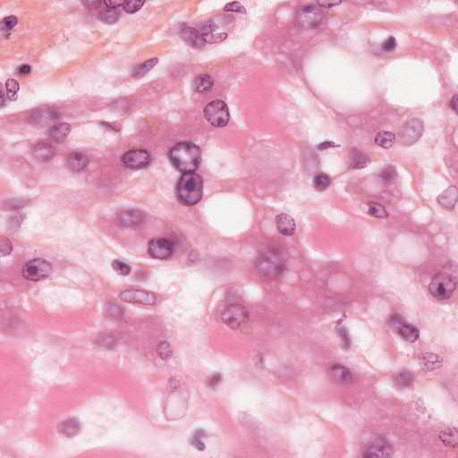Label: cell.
<instances>
[{"mask_svg": "<svg viewBox=\"0 0 458 458\" xmlns=\"http://www.w3.org/2000/svg\"><path fill=\"white\" fill-rule=\"evenodd\" d=\"M20 89V84L15 79H8L5 82V92H6V96L8 99L14 102L16 101L17 96H18V92Z\"/></svg>", "mask_w": 458, "mask_h": 458, "instance_id": "cell-34", "label": "cell"}, {"mask_svg": "<svg viewBox=\"0 0 458 458\" xmlns=\"http://www.w3.org/2000/svg\"><path fill=\"white\" fill-rule=\"evenodd\" d=\"M119 298L126 303L143 305H153L156 303V297L153 293L138 289L123 291L119 295Z\"/></svg>", "mask_w": 458, "mask_h": 458, "instance_id": "cell-13", "label": "cell"}, {"mask_svg": "<svg viewBox=\"0 0 458 458\" xmlns=\"http://www.w3.org/2000/svg\"><path fill=\"white\" fill-rule=\"evenodd\" d=\"M439 438L445 445L449 447L458 446V432L456 429H448L440 433Z\"/></svg>", "mask_w": 458, "mask_h": 458, "instance_id": "cell-31", "label": "cell"}, {"mask_svg": "<svg viewBox=\"0 0 458 458\" xmlns=\"http://www.w3.org/2000/svg\"><path fill=\"white\" fill-rule=\"evenodd\" d=\"M119 18H120L119 12L116 9H110V8L102 10L99 15V19L107 25L116 24L119 20Z\"/></svg>", "mask_w": 458, "mask_h": 458, "instance_id": "cell-30", "label": "cell"}, {"mask_svg": "<svg viewBox=\"0 0 458 458\" xmlns=\"http://www.w3.org/2000/svg\"><path fill=\"white\" fill-rule=\"evenodd\" d=\"M285 258L279 250H264L258 255L256 260V269L259 274L268 278L275 279L285 270Z\"/></svg>", "mask_w": 458, "mask_h": 458, "instance_id": "cell-3", "label": "cell"}, {"mask_svg": "<svg viewBox=\"0 0 458 458\" xmlns=\"http://www.w3.org/2000/svg\"><path fill=\"white\" fill-rule=\"evenodd\" d=\"M389 323L390 326L397 331V334L401 336L404 340L409 343H414L419 339L420 331L417 328L411 323L407 322L399 314L393 315Z\"/></svg>", "mask_w": 458, "mask_h": 458, "instance_id": "cell-10", "label": "cell"}, {"mask_svg": "<svg viewBox=\"0 0 458 458\" xmlns=\"http://www.w3.org/2000/svg\"><path fill=\"white\" fill-rule=\"evenodd\" d=\"M393 448L384 438H376L367 446L363 451L364 458H389L392 457Z\"/></svg>", "mask_w": 458, "mask_h": 458, "instance_id": "cell-14", "label": "cell"}, {"mask_svg": "<svg viewBox=\"0 0 458 458\" xmlns=\"http://www.w3.org/2000/svg\"><path fill=\"white\" fill-rule=\"evenodd\" d=\"M221 379H222V376H221V374H219V373H216V374L212 375V376L209 378V382H208L209 387H215V386H217L219 382H221Z\"/></svg>", "mask_w": 458, "mask_h": 458, "instance_id": "cell-46", "label": "cell"}, {"mask_svg": "<svg viewBox=\"0 0 458 458\" xmlns=\"http://www.w3.org/2000/svg\"><path fill=\"white\" fill-rule=\"evenodd\" d=\"M397 46V41L396 38L393 37V36H390L389 38H387V40H385L382 42V51H393L394 50H396Z\"/></svg>", "mask_w": 458, "mask_h": 458, "instance_id": "cell-42", "label": "cell"}, {"mask_svg": "<svg viewBox=\"0 0 458 458\" xmlns=\"http://www.w3.org/2000/svg\"><path fill=\"white\" fill-rule=\"evenodd\" d=\"M204 194V181L198 174L184 173L179 179L177 195L181 204L193 206L200 203Z\"/></svg>", "mask_w": 458, "mask_h": 458, "instance_id": "cell-2", "label": "cell"}, {"mask_svg": "<svg viewBox=\"0 0 458 458\" xmlns=\"http://www.w3.org/2000/svg\"><path fill=\"white\" fill-rule=\"evenodd\" d=\"M371 158L359 149H352L349 153V164L353 169H361L371 164Z\"/></svg>", "mask_w": 458, "mask_h": 458, "instance_id": "cell-19", "label": "cell"}, {"mask_svg": "<svg viewBox=\"0 0 458 458\" xmlns=\"http://www.w3.org/2000/svg\"><path fill=\"white\" fill-rule=\"evenodd\" d=\"M158 63V59L157 57H154V58H152L150 60L143 62L142 64H140V65H138V66L134 67V69L132 71V76L136 78V79L142 78L145 75H147L148 73L151 71Z\"/></svg>", "mask_w": 458, "mask_h": 458, "instance_id": "cell-28", "label": "cell"}, {"mask_svg": "<svg viewBox=\"0 0 458 458\" xmlns=\"http://www.w3.org/2000/svg\"><path fill=\"white\" fill-rule=\"evenodd\" d=\"M70 132L71 126L66 123H61L51 127L48 131V135L52 141L56 143H62L66 140Z\"/></svg>", "mask_w": 458, "mask_h": 458, "instance_id": "cell-21", "label": "cell"}, {"mask_svg": "<svg viewBox=\"0 0 458 458\" xmlns=\"http://www.w3.org/2000/svg\"><path fill=\"white\" fill-rule=\"evenodd\" d=\"M221 319L227 326L237 330L243 326L249 319V311L245 306L241 305H231L222 311Z\"/></svg>", "mask_w": 458, "mask_h": 458, "instance_id": "cell-7", "label": "cell"}, {"mask_svg": "<svg viewBox=\"0 0 458 458\" xmlns=\"http://www.w3.org/2000/svg\"><path fill=\"white\" fill-rule=\"evenodd\" d=\"M52 266L44 259H34L30 260L24 266L23 275L30 281H40L45 280L51 275Z\"/></svg>", "mask_w": 458, "mask_h": 458, "instance_id": "cell-8", "label": "cell"}, {"mask_svg": "<svg viewBox=\"0 0 458 458\" xmlns=\"http://www.w3.org/2000/svg\"><path fill=\"white\" fill-rule=\"evenodd\" d=\"M317 4L320 5V7H326V8H331L334 7L336 5L342 4V1H319Z\"/></svg>", "mask_w": 458, "mask_h": 458, "instance_id": "cell-45", "label": "cell"}, {"mask_svg": "<svg viewBox=\"0 0 458 458\" xmlns=\"http://www.w3.org/2000/svg\"><path fill=\"white\" fill-rule=\"evenodd\" d=\"M112 267L119 275L127 276L131 272V267L120 260H114L112 262Z\"/></svg>", "mask_w": 458, "mask_h": 458, "instance_id": "cell-40", "label": "cell"}, {"mask_svg": "<svg viewBox=\"0 0 458 458\" xmlns=\"http://www.w3.org/2000/svg\"><path fill=\"white\" fill-rule=\"evenodd\" d=\"M413 382V376L412 373L408 371H401L396 374L394 378V383L399 388H406L412 385Z\"/></svg>", "mask_w": 458, "mask_h": 458, "instance_id": "cell-29", "label": "cell"}, {"mask_svg": "<svg viewBox=\"0 0 458 458\" xmlns=\"http://www.w3.org/2000/svg\"><path fill=\"white\" fill-rule=\"evenodd\" d=\"M213 87V79L209 75H201L195 78L194 89L200 93H207Z\"/></svg>", "mask_w": 458, "mask_h": 458, "instance_id": "cell-26", "label": "cell"}, {"mask_svg": "<svg viewBox=\"0 0 458 458\" xmlns=\"http://www.w3.org/2000/svg\"><path fill=\"white\" fill-rule=\"evenodd\" d=\"M157 350L158 356L163 360H168L172 356V348L168 342L163 341L159 343Z\"/></svg>", "mask_w": 458, "mask_h": 458, "instance_id": "cell-39", "label": "cell"}, {"mask_svg": "<svg viewBox=\"0 0 458 458\" xmlns=\"http://www.w3.org/2000/svg\"><path fill=\"white\" fill-rule=\"evenodd\" d=\"M331 183V177L325 173H318L313 178V185L318 191H325Z\"/></svg>", "mask_w": 458, "mask_h": 458, "instance_id": "cell-33", "label": "cell"}, {"mask_svg": "<svg viewBox=\"0 0 458 458\" xmlns=\"http://www.w3.org/2000/svg\"><path fill=\"white\" fill-rule=\"evenodd\" d=\"M32 122L36 125H48L58 119V114L51 109H39L31 116Z\"/></svg>", "mask_w": 458, "mask_h": 458, "instance_id": "cell-25", "label": "cell"}, {"mask_svg": "<svg viewBox=\"0 0 458 458\" xmlns=\"http://www.w3.org/2000/svg\"><path fill=\"white\" fill-rule=\"evenodd\" d=\"M103 4L106 5L107 8L117 9L118 6L123 5V2H120V1H105V2H103Z\"/></svg>", "mask_w": 458, "mask_h": 458, "instance_id": "cell-49", "label": "cell"}, {"mask_svg": "<svg viewBox=\"0 0 458 458\" xmlns=\"http://www.w3.org/2000/svg\"><path fill=\"white\" fill-rule=\"evenodd\" d=\"M204 116L208 122L215 127H224L229 122L228 105L222 101H213L204 108Z\"/></svg>", "mask_w": 458, "mask_h": 458, "instance_id": "cell-5", "label": "cell"}, {"mask_svg": "<svg viewBox=\"0 0 458 458\" xmlns=\"http://www.w3.org/2000/svg\"><path fill=\"white\" fill-rule=\"evenodd\" d=\"M450 107L453 109L454 111L458 113V95H455L451 101H450Z\"/></svg>", "mask_w": 458, "mask_h": 458, "instance_id": "cell-51", "label": "cell"}, {"mask_svg": "<svg viewBox=\"0 0 458 458\" xmlns=\"http://www.w3.org/2000/svg\"><path fill=\"white\" fill-rule=\"evenodd\" d=\"M397 141L396 135L391 132L382 131L375 136V143L383 149H390Z\"/></svg>", "mask_w": 458, "mask_h": 458, "instance_id": "cell-27", "label": "cell"}, {"mask_svg": "<svg viewBox=\"0 0 458 458\" xmlns=\"http://www.w3.org/2000/svg\"><path fill=\"white\" fill-rule=\"evenodd\" d=\"M226 12H234V13H245V7L239 2H231L227 4L224 7Z\"/></svg>", "mask_w": 458, "mask_h": 458, "instance_id": "cell-43", "label": "cell"}, {"mask_svg": "<svg viewBox=\"0 0 458 458\" xmlns=\"http://www.w3.org/2000/svg\"><path fill=\"white\" fill-rule=\"evenodd\" d=\"M169 159L182 173L194 172L202 161V151L196 144L184 142L177 144L169 152Z\"/></svg>", "mask_w": 458, "mask_h": 458, "instance_id": "cell-1", "label": "cell"}, {"mask_svg": "<svg viewBox=\"0 0 458 458\" xmlns=\"http://www.w3.org/2000/svg\"><path fill=\"white\" fill-rule=\"evenodd\" d=\"M424 125L421 119L413 118L403 126L399 132L400 143L404 145H411L416 143L423 135Z\"/></svg>", "mask_w": 458, "mask_h": 458, "instance_id": "cell-9", "label": "cell"}, {"mask_svg": "<svg viewBox=\"0 0 458 458\" xmlns=\"http://www.w3.org/2000/svg\"><path fill=\"white\" fill-rule=\"evenodd\" d=\"M89 164V158L86 155L81 153H73L67 157V166L75 172H80L86 168Z\"/></svg>", "mask_w": 458, "mask_h": 458, "instance_id": "cell-23", "label": "cell"}, {"mask_svg": "<svg viewBox=\"0 0 458 458\" xmlns=\"http://www.w3.org/2000/svg\"><path fill=\"white\" fill-rule=\"evenodd\" d=\"M458 286L457 279L448 273H438L433 278L429 285V290L433 297L438 300L448 299Z\"/></svg>", "mask_w": 458, "mask_h": 458, "instance_id": "cell-4", "label": "cell"}, {"mask_svg": "<svg viewBox=\"0 0 458 458\" xmlns=\"http://www.w3.org/2000/svg\"><path fill=\"white\" fill-rule=\"evenodd\" d=\"M145 215L138 209L123 210L117 216L118 222L127 228H134L142 224L144 221Z\"/></svg>", "mask_w": 458, "mask_h": 458, "instance_id": "cell-15", "label": "cell"}, {"mask_svg": "<svg viewBox=\"0 0 458 458\" xmlns=\"http://www.w3.org/2000/svg\"><path fill=\"white\" fill-rule=\"evenodd\" d=\"M422 361V366L425 367L427 370H433L441 365L442 361L441 359L433 354H426L423 356V358H421Z\"/></svg>", "mask_w": 458, "mask_h": 458, "instance_id": "cell-32", "label": "cell"}, {"mask_svg": "<svg viewBox=\"0 0 458 458\" xmlns=\"http://www.w3.org/2000/svg\"><path fill=\"white\" fill-rule=\"evenodd\" d=\"M0 243H1V255L6 256L9 254L12 251V244L10 241L5 237H2Z\"/></svg>", "mask_w": 458, "mask_h": 458, "instance_id": "cell-44", "label": "cell"}, {"mask_svg": "<svg viewBox=\"0 0 458 458\" xmlns=\"http://www.w3.org/2000/svg\"><path fill=\"white\" fill-rule=\"evenodd\" d=\"M336 146H337V145L334 143H332V142H325V143H321V144L318 146V148H319L320 150H326V149H329V148L336 147Z\"/></svg>", "mask_w": 458, "mask_h": 458, "instance_id": "cell-50", "label": "cell"}, {"mask_svg": "<svg viewBox=\"0 0 458 458\" xmlns=\"http://www.w3.org/2000/svg\"><path fill=\"white\" fill-rule=\"evenodd\" d=\"M108 311H111V312H109L108 316H114V317H117V316H120L122 314V310H121V307L120 306H117L115 305H112L111 306H108L107 308Z\"/></svg>", "mask_w": 458, "mask_h": 458, "instance_id": "cell-47", "label": "cell"}, {"mask_svg": "<svg viewBox=\"0 0 458 458\" xmlns=\"http://www.w3.org/2000/svg\"><path fill=\"white\" fill-rule=\"evenodd\" d=\"M144 1H125L123 2V9L128 14H134L142 8Z\"/></svg>", "mask_w": 458, "mask_h": 458, "instance_id": "cell-38", "label": "cell"}, {"mask_svg": "<svg viewBox=\"0 0 458 458\" xmlns=\"http://www.w3.org/2000/svg\"><path fill=\"white\" fill-rule=\"evenodd\" d=\"M122 163L130 169L147 168L152 162V156L146 150H131L122 156Z\"/></svg>", "mask_w": 458, "mask_h": 458, "instance_id": "cell-11", "label": "cell"}, {"mask_svg": "<svg viewBox=\"0 0 458 458\" xmlns=\"http://www.w3.org/2000/svg\"><path fill=\"white\" fill-rule=\"evenodd\" d=\"M17 18L16 16H11L5 17L1 23V30L2 31H10L15 26L17 25Z\"/></svg>", "mask_w": 458, "mask_h": 458, "instance_id": "cell-41", "label": "cell"}, {"mask_svg": "<svg viewBox=\"0 0 458 458\" xmlns=\"http://www.w3.org/2000/svg\"><path fill=\"white\" fill-rule=\"evenodd\" d=\"M58 431L67 438H72L80 433L81 423L76 418H69L58 425Z\"/></svg>", "mask_w": 458, "mask_h": 458, "instance_id": "cell-22", "label": "cell"}, {"mask_svg": "<svg viewBox=\"0 0 458 458\" xmlns=\"http://www.w3.org/2000/svg\"><path fill=\"white\" fill-rule=\"evenodd\" d=\"M329 375L331 380L337 384L346 385L352 382L353 374L351 371L342 364H332L329 368Z\"/></svg>", "mask_w": 458, "mask_h": 458, "instance_id": "cell-17", "label": "cell"}, {"mask_svg": "<svg viewBox=\"0 0 458 458\" xmlns=\"http://www.w3.org/2000/svg\"><path fill=\"white\" fill-rule=\"evenodd\" d=\"M368 213L370 214L372 217L378 218V219H386L388 217L387 209H385L382 204H376V203L369 204Z\"/></svg>", "mask_w": 458, "mask_h": 458, "instance_id": "cell-35", "label": "cell"}, {"mask_svg": "<svg viewBox=\"0 0 458 458\" xmlns=\"http://www.w3.org/2000/svg\"><path fill=\"white\" fill-rule=\"evenodd\" d=\"M380 177L385 183H391L397 178V169L391 165L387 166L382 169Z\"/></svg>", "mask_w": 458, "mask_h": 458, "instance_id": "cell-36", "label": "cell"}, {"mask_svg": "<svg viewBox=\"0 0 458 458\" xmlns=\"http://www.w3.org/2000/svg\"><path fill=\"white\" fill-rule=\"evenodd\" d=\"M179 34L183 41L193 48L201 50L205 45L204 37L201 34V32L199 31V30L194 29L192 27L185 26L183 28H181Z\"/></svg>", "mask_w": 458, "mask_h": 458, "instance_id": "cell-16", "label": "cell"}, {"mask_svg": "<svg viewBox=\"0 0 458 458\" xmlns=\"http://www.w3.org/2000/svg\"><path fill=\"white\" fill-rule=\"evenodd\" d=\"M205 433L204 430H198L196 431L193 437L191 438V444L192 446L196 448L199 451H203L205 449V444H204V438Z\"/></svg>", "mask_w": 458, "mask_h": 458, "instance_id": "cell-37", "label": "cell"}, {"mask_svg": "<svg viewBox=\"0 0 458 458\" xmlns=\"http://www.w3.org/2000/svg\"><path fill=\"white\" fill-rule=\"evenodd\" d=\"M323 21L322 11L315 5H305L298 11L296 23L303 29H315Z\"/></svg>", "mask_w": 458, "mask_h": 458, "instance_id": "cell-6", "label": "cell"}, {"mask_svg": "<svg viewBox=\"0 0 458 458\" xmlns=\"http://www.w3.org/2000/svg\"><path fill=\"white\" fill-rule=\"evenodd\" d=\"M31 71V67L27 65V64H24L22 66H19L17 68V73L21 75V76H26V75H29Z\"/></svg>", "mask_w": 458, "mask_h": 458, "instance_id": "cell-48", "label": "cell"}, {"mask_svg": "<svg viewBox=\"0 0 458 458\" xmlns=\"http://www.w3.org/2000/svg\"><path fill=\"white\" fill-rule=\"evenodd\" d=\"M5 102V92L4 88H2V99H1V106L4 107Z\"/></svg>", "mask_w": 458, "mask_h": 458, "instance_id": "cell-52", "label": "cell"}, {"mask_svg": "<svg viewBox=\"0 0 458 458\" xmlns=\"http://www.w3.org/2000/svg\"><path fill=\"white\" fill-rule=\"evenodd\" d=\"M276 224L279 232L283 235L289 236L295 233L296 225L295 219L287 214L282 213L279 215L276 219Z\"/></svg>", "mask_w": 458, "mask_h": 458, "instance_id": "cell-18", "label": "cell"}, {"mask_svg": "<svg viewBox=\"0 0 458 458\" xmlns=\"http://www.w3.org/2000/svg\"><path fill=\"white\" fill-rule=\"evenodd\" d=\"M458 201V189L456 186L448 187L438 197V204L447 209H453Z\"/></svg>", "mask_w": 458, "mask_h": 458, "instance_id": "cell-24", "label": "cell"}, {"mask_svg": "<svg viewBox=\"0 0 458 458\" xmlns=\"http://www.w3.org/2000/svg\"><path fill=\"white\" fill-rule=\"evenodd\" d=\"M32 155L39 161L48 162L54 158L55 150L50 143H39L33 148Z\"/></svg>", "mask_w": 458, "mask_h": 458, "instance_id": "cell-20", "label": "cell"}, {"mask_svg": "<svg viewBox=\"0 0 458 458\" xmlns=\"http://www.w3.org/2000/svg\"><path fill=\"white\" fill-rule=\"evenodd\" d=\"M149 254L154 259L166 260L170 258L174 253V245L169 240L164 238H156L149 243L148 246Z\"/></svg>", "mask_w": 458, "mask_h": 458, "instance_id": "cell-12", "label": "cell"}]
</instances>
